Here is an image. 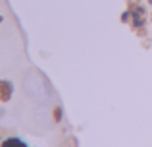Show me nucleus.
I'll list each match as a JSON object with an SVG mask.
<instances>
[{
	"label": "nucleus",
	"mask_w": 152,
	"mask_h": 147,
	"mask_svg": "<svg viewBox=\"0 0 152 147\" xmlns=\"http://www.w3.org/2000/svg\"><path fill=\"white\" fill-rule=\"evenodd\" d=\"M2 114H4V109H2V106H0V116H2Z\"/></svg>",
	"instance_id": "39448f33"
},
{
	"label": "nucleus",
	"mask_w": 152,
	"mask_h": 147,
	"mask_svg": "<svg viewBox=\"0 0 152 147\" xmlns=\"http://www.w3.org/2000/svg\"><path fill=\"white\" fill-rule=\"evenodd\" d=\"M148 4H150V6H152V0H148Z\"/></svg>",
	"instance_id": "0eeeda50"
},
{
	"label": "nucleus",
	"mask_w": 152,
	"mask_h": 147,
	"mask_svg": "<svg viewBox=\"0 0 152 147\" xmlns=\"http://www.w3.org/2000/svg\"><path fill=\"white\" fill-rule=\"evenodd\" d=\"M129 21H131V10H127L121 14V23H129Z\"/></svg>",
	"instance_id": "20e7f679"
},
{
	"label": "nucleus",
	"mask_w": 152,
	"mask_h": 147,
	"mask_svg": "<svg viewBox=\"0 0 152 147\" xmlns=\"http://www.w3.org/2000/svg\"><path fill=\"white\" fill-rule=\"evenodd\" d=\"M54 122H62V106L54 109Z\"/></svg>",
	"instance_id": "7ed1b4c3"
},
{
	"label": "nucleus",
	"mask_w": 152,
	"mask_h": 147,
	"mask_svg": "<svg viewBox=\"0 0 152 147\" xmlns=\"http://www.w3.org/2000/svg\"><path fill=\"white\" fill-rule=\"evenodd\" d=\"M150 19H152V16H150Z\"/></svg>",
	"instance_id": "6e6552de"
},
{
	"label": "nucleus",
	"mask_w": 152,
	"mask_h": 147,
	"mask_svg": "<svg viewBox=\"0 0 152 147\" xmlns=\"http://www.w3.org/2000/svg\"><path fill=\"white\" fill-rule=\"evenodd\" d=\"M4 21V18H2V14H0V23H2Z\"/></svg>",
	"instance_id": "423d86ee"
},
{
	"label": "nucleus",
	"mask_w": 152,
	"mask_h": 147,
	"mask_svg": "<svg viewBox=\"0 0 152 147\" xmlns=\"http://www.w3.org/2000/svg\"><path fill=\"white\" fill-rule=\"evenodd\" d=\"M0 147H29L25 143V141L23 140H19V137H6V140L2 141V143H0Z\"/></svg>",
	"instance_id": "f03ea898"
},
{
	"label": "nucleus",
	"mask_w": 152,
	"mask_h": 147,
	"mask_svg": "<svg viewBox=\"0 0 152 147\" xmlns=\"http://www.w3.org/2000/svg\"><path fill=\"white\" fill-rule=\"evenodd\" d=\"M14 95V83L10 79H0V103H8Z\"/></svg>",
	"instance_id": "f257e3e1"
}]
</instances>
